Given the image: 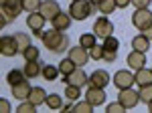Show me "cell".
Here are the masks:
<instances>
[{
  "instance_id": "6da1fadb",
  "label": "cell",
  "mask_w": 152,
  "mask_h": 113,
  "mask_svg": "<svg viewBox=\"0 0 152 113\" xmlns=\"http://www.w3.org/2000/svg\"><path fill=\"white\" fill-rule=\"evenodd\" d=\"M41 41H43L45 49H47V51H51V53H59V55H61L63 51L71 49L67 34H63L61 30H57V28L45 30V33H43V36H41Z\"/></svg>"
},
{
  "instance_id": "7a4b0ae2",
  "label": "cell",
  "mask_w": 152,
  "mask_h": 113,
  "mask_svg": "<svg viewBox=\"0 0 152 113\" xmlns=\"http://www.w3.org/2000/svg\"><path fill=\"white\" fill-rule=\"evenodd\" d=\"M94 10H97V6L91 0H71L69 14L73 16V20H85Z\"/></svg>"
},
{
  "instance_id": "3957f363",
  "label": "cell",
  "mask_w": 152,
  "mask_h": 113,
  "mask_svg": "<svg viewBox=\"0 0 152 113\" xmlns=\"http://www.w3.org/2000/svg\"><path fill=\"white\" fill-rule=\"evenodd\" d=\"M132 24L140 30V33H146L152 28V12L148 8H136V12L132 14Z\"/></svg>"
},
{
  "instance_id": "277c9868",
  "label": "cell",
  "mask_w": 152,
  "mask_h": 113,
  "mask_svg": "<svg viewBox=\"0 0 152 113\" xmlns=\"http://www.w3.org/2000/svg\"><path fill=\"white\" fill-rule=\"evenodd\" d=\"M91 30L95 33L97 38H102V41H104V38H107V36H112V34H114V22H112V20L104 14V16H99V18L95 20V24H94V28H91Z\"/></svg>"
},
{
  "instance_id": "5b68a950",
  "label": "cell",
  "mask_w": 152,
  "mask_h": 113,
  "mask_svg": "<svg viewBox=\"0 0 152 113\" xmlns=\"http://www.w3.org/2000/svg\"><path fill=\"white\" fill-rule=\"evenodd\" d=\"M118 101L122 103L126 109H134V107L140 103V93L134 91L132 87H128V89H120V93H118Z\"/></svg>"
},
{
  "instance_id": "8992f818",
  "label": "cell",
  "mask_w": 152,
  "mask_h": 113,
  "mask_svg": "<svg viewBox=\"0 0 152 113\" xmlns=\"http://www.w3.org/2000/svg\"><path fill=\"white\" fill-rule=\"evenodd\" d=\"M0 53L4 56H14L20 53V46H18V41H16V36H8V34H4L2 38H0Z\"/></svg>"
},
{
  "instance_id": "52a82bcc",
  "label": "cell",
  "mask_w": 152,
  "mask_h": 113,
  "mask_svg": "<svg viewBox=\"0 0 152 113\" xmlns=\"http://www.w3.org/2000/svg\"><path fill=\"white\" fill-rule=\"evenodd\" d=\"M112 81H114V85H116L118 89H128V87H132L136 83V75L126 71V69H122V71H118L116 75H114Z\"/></svg>"
},
{
  "instance_id": "ba28073f",
  "label": "cell",
  "mask_w": 152,
  "mask_h": 113,
  "mask_svg": "<svg viewBox=\"0 0 152 113\" xmlns=\"http://www.w3.org/2000/svg\"><path fill=\"white\" fill-rule=\"evenodd\" d=\"M63 81H65L67 85H75V87H85V85H89V75H87V73H85L81 67H77L75 71H73V73H71V75H67V77H65Z\"/></svg>"
},
{
  "instance_id": "9c48e42d",
  "label": "cell",
  "mask_w": 152,
  "mask_h": 113,
  "mask_svg": "<svg viewBox=\"0 0 152 113\" xmlns=\"http://www.w3.org/2000/svg\"><path fill=\"white\" fill-rule=\"evenodd\" d=\"M83 97L91 103L94 107H99V105H104V103H105V91L102 89V87H94V85H89Z\"/></svg>"
},
{
  "instance_id": "30bf717a",
  "label": "cell",
  "mask_w": 152,
  "mask_h": 113,
  "mask_svg": "<svg viewBox=\"0 0 152 113\" xmlns=\"http://www.w3.org/2000/svg\"><path fill=\"white\" fill-rule=\"evenodd\" d=\"M69 59L71 61H75V65L77 67H85L87 65V61H89V49H85V46H71L69 49Z\"/></svg>"
},
{
  "instance_id": "8fae6325",
  "label": "cell",
  "mask_w": 152,
  "mask_h": 113,
  "mask_svg": "<svg viewBox=\"0 0 152 113\" xmlns=\"http://www.w3.org/2000/svg\"><path fill=\"white\" fill-rule=\"evenodd\" d=\"M23 10H24L23 0H2V12H4L10 20H14Z\"/></svg>"
},
{
  "instance_id": "7c38bea8",
  "label": "cell",
  "mask_w": 152,
  "mask_h": 113,
  "mask_svg": "<svg viewBox=\"0 0 152 113\" xmlns=\"http://www.w3.org/2000/svg\"><path fill=\"white\" fill-rule=\"evenodd\" d=\"M89 85L105 89V87L110 85V73H107V71H104V69H97V71H94V73L89 75Z\"/></svg>"
},
{
  "instance_id": "4fadbf2b",
  "label": "cell",
  "mask_w": 152,
  "mask_h": 113,
  "mask_svg": "<svg viewBox=\"0 0 152 113\" xmlns=\"http://www.w3.org/2000/svg\"><path fill=\"white\" fill-rule=\"evenodd\" d=\"M126 63H128V67L134 69V71L146 67V53H140V51H134V49H132V53L126 56Z\"/></svg>"
},
{
  "instance_id": "5bb4252c",
  "label": "cell",
  "mask_w": 152,
  "mask_h": 113,
  "mask_svg": "<svg viewBox=\"0 0 152 113\" xmlns=\"http://www.w3.org/2000/svg\"><path fill=\"white\" fill-rule=\"evenodd\" d=\"M71 20H73V16H71L69 12H59L55 14L53 18H51V24H53V28H57V30H67L71 26Z\"/></svg>"
},
{
  "instance_id": "9a60e30c",
  "label": "cell",
  "mask_w": 152,
  "mask_h": 113,
  "mask_svg": "<svg viewBox=\"0 0 152 113\" xmlns=\"http://www.w3.org/2000/svg\"><path fill=\"white\" fill-rule=\"evenodd\" d=\"M45 14H41V12H28V16H26V26L35 33V30H43L45 28Z\"/></svg>"
},
{
  "instance_id": "2e32d148",
  "label": "cell",
  "mask_w": 152,
  "mask_h": 113,
  "mask_svg": "<svg viewBox=\"0 0 152 113\" xmlns=\"http://www.w3.org/2000/svg\"><path fill=\"white\" fill-rule=\"evenodd\" d=\"M12 89V97L14 99H18V101H24V99H28V93H31V85H28V81L24 79L20 83H16V85H10Z\"/></svg>"
},
{
  "instance_id": "e0dca14e",
  "label": "cell",
  "mask_w": 152,
  "mask_h": 113,
  "mask_svg": "<svg viewBox=\"0 0 152 113\" xmlns=\"http://www.w3.org/2000/svg\"><path fill=\"white\" fill-rule=\"evenodd\" d=\"M41 14H45V18L47 20H51L55 14H59L61 12V6H59L57 0H43V4H41Z\"/></svg>"
},
{
  "instance_id": "ac0fdd59",
  "label": "cell",
  "mask_w": 152,
  "mask_h": 113,
  "mask_svg": "<svg viewBox=\"0 0 152 113\" xmlns=\"http://www.w3.org/2000/svg\"><path fill=\"white\" fill-rule=\"evenodd\" d=\"M150 36L146 33H140V34H136L134 38H132V49L134 51H140V53H146L148 49H150Z\"/></svg>"
},
{
  "instance_id": "d6986e66",
  "label": "cell",
  "mask_w": 152,
  "mask_h": 113,
  "mask_svg": "<svg viewBox=\"0 0 152 113\" xmlns=\"http://www.w3.org/2000/svg\"><path fill=\"white\" fill-rule=\"evenodd\" d=\"M23 71H24V75H26L28 79H35L39 75H43V65H41L39 61H26Z\"/></svg>"
},
{
  "instance_id": "ffe728a7",
  "label": "cell",
  "mask_w": 152,
  "mask_h": 113,
  "mask_svg": "<svg viewBox=\"0 0 152 113\" xmlns=\"http://www.w3.org/2000/svg\"><path fill=\"white\" fill-rule=\"evenodd\" d=\"M47 95L49 93H45L43 87H33L31 93H28V101H33L37 107H39V105H43V103L47 101Z\"/></svg>"
},
{
  "instance_id": "44dd1931",
  "label": "cell",
  "mask_w": 152,
  "mask_h": 113,
  "mask_svg": "<svg viewBox=\"0 0 152 113\" xmlns=\"http://www.w3.org/2000/svg\"><path fill=\"white\" fill-rule=\"evenodd\" d=\"M134 75H136V83H138V87H144V85H150V83H152V69L142 67V69H138Z\"/></svg>"
},
{
  "instance_id": "7402d4cb",
  "label": "cell",
  "mask_w": 152,
  "mask_h": 113,
  "mask_svg": "<svg viewBox=\"0 0 152 113\" xmlns=\"http://www.w3.org/2000/svg\"><path fill=\"white\" fill-rule=\"evenodd\" d=\"M59 75H61L59 65H43V77H45V81H57Z\"/></svg>"
},
{
  "instance_id": "603a6c76",
  "label": "cell",
  "mask_w": 152,
  "mask_h": 113,
  "mask_svg": "<svg viewBox=\"0 0 152 113\" xmlns=\"http://www.w3.org/2000/svg\"><path fill=\"white\" fill-rule=\"evenodd\" d=\"M45 105H47L49 109L57 111V109H63V99H61V95H57V93H49Z\"/></svg>"
},
{
  "instance_id": "cb8c5ba5",
  "label": "cell",
  "mask_w": 152,
  "mask_h": 113,
  "mask_svg": "<svg viewBox=\"0 0 152 113\" xmlns=\"http://www.w3.org/2000/svg\"><path fill=\"white\" fill-rule=\"evenodd\" d=\"M95 6H97V10L102 12V14H105V16H107V14H112V12L118 8L116 0H99Z\"/></svg>"
},
{
  "instance_id": "d4e9b609",
  "label": "cell",
  "mask_w": 152,
  "mask_h": 113,
  "mask_svg": "<svg viewBox=\"0 0 152 113\" xmlns=\"http://www.w3.org/2000/svg\"><path fill=\"white\" fill-rule=\"evenodd\" d=\"M75 69H77L75 61H71L69 56H67V59H61V63H59V71H61V75H63V77L71 75V73H73Z\"/></svg>"
},
{
  "instance_id": "484cf974",
  "label": "cell",
  "mask_w": 152,
  "mask_h": 113,
  "mask_svg": "<svg viewBox=\"0 0 152 113\" xmlns=\"http://www.w3.org/2000/svg\"><path fill=\"white\" fill-rule=\"evenodd\" d=\"M24 79H28V77L24 75L23 69H12L10 73L6 75V81H8V85H16V83H20V81H24Z\"/></svg>"
},
{
  "instance_id": "4316f807",
  "label": "cell",
  "mask_w": 152,
  "mask_h": 113,
  "mask_svg": "<svg viewBox=\"0 0 152 113\" xmlns=\"http://www.w3.org/2000/svg\"><path fill=\"white\" fill-rule=\"evenodd\" d=\"M79 45L85 46V49H91L94 45H97V36H95V33H85L79 36Z\"/></svg>"
},
{
  "instance_id": "83f0119b",
  "label": "cell",
  "mask_w": 152,
  "mask_h": 113,
  "mask_svg": "<svg viewBox=\"0 0 152 113\" xmlns=\"http://www.w3.org/2000/svg\"><path fill=\"white\" fill-rule=\"evenodd\" d=\"M63 95H65L67 99H71V101H79V97H81V87H75V85H67Z\"/></svg>"
},
{
  "instance_id": "f1b7e54d",
  "label": "cell",
  "mask_w": 152,
  "mask_h": 113,
  "mask_svg": "<svg viewBox=\"0 0 152 113\" xmlns=\"http://www.w3.org/2000/svg\"><path fill=\"white\" fill-rule=\"evenodd\" d=\"M20 55L24 56V61H39V55H41V53H39V49H37V46L28 45Z\"/></svg>"
},
{
  "instance_id": "f546056e",
  "label": "cell",
  "mask_w": 152,
  "mask_h": 113,
  "mask_svg": "<svg viewBox=\"0 0 152 113\" xmlns=\"http://www.w3.org/2000/svg\"><path fill=\"white\" fill-rule=\"evenodd\" d=\"M104 51H105L104 45H94L89 49V59L91 61H104Z\"/></svg>"
},
{
  "instance_id": "4dcf8cb0",
  "label": "cell",
  "mask_w": 152,
  "mask_h": 113,
  "mask_svg": "<svg viewBox=\"0 0 152 113\" xmlns=\"http://www.w3.org/2000/svg\"><path fill=\"white\" fill-rule=\"evenodd\" d=\"M73 111L75 113H89V111H94V105L87 101H75V105H73Z\"/></svg>"
},
{
  "instance_id": "1f68e13d",
  "label": "cell",
  "mask_w": 152,
  "mask_h": 113,
  "mask_svg": "<svg viewBox=\"0 0 152 113\" xmlns=\"http://www.w3.org/2000/svg\"><path fill=\"white\" fill-rule=\"evenodd\" d=\"M138 93H140V101L148 105V103L152 101V83H150V85H144V87H140V89H138Z\"/></svg>"
},
{
  "instance_id": "d6a6232c",
  "label": "cell",
  "mask_w": 152,
  "mask_h": 113,
  "mask_svg": "<svg viewBox=\"0 0 152 113\" xmlns=\"http://www.w3.org/2000/svg\"><path fill=\"white\" fill-rule=\"evenodd\" d=\"M41 4H43V0H23L24 12H37V10H41Z\"/></svg>"
},
{
  "instance_id": "836d02e7",
  "label": "cell",
  "mask_w": 152,
  "mask_h": 113,
  "mask_svg": "<svg viewBox=\"0 0 152 113\" xmlns=\"http://www.w3.org/2000/svg\"><path fill=\"white\" fill-rule=\"evenodd\" d=\"M16 111H18V113H35L37 111V105L33 101H28V99H26V101H23L18 107H16Z\"/></svg>"
},
{
  "instance_id": "e575fe53",
  "label": "cell",
  "mask_w": 152,
  "mask_h": 113,
  "mask_svg": "<svg viewBox=\"0 0 152 113\" xmlns=\"http://www.w3.org/2000/svg\"><path fill=\"white\" fill-rule=\"evenodd\" d=\"M14 36H16V41H18L20 53H23V51H24V49H26L28 45H33V43H31V38H28V34H24V33H16Z\"/></svg>"
},
{
  "instance_id": "d590c367",
  "label": "cell",
  "mask_w": 152,
  "mask_h": 113,
  "mask_svg": "<svg viewBox=\"0 0 152 113\" xmlns=\"http://www.w3.org/2000/svg\"><path fill=\"white\" fill-rule=\"evenodd\" d=\"M104 46L107 49V51H118V49H120V41H118L116 36L112 34V36L104 38Z\"/></svg>"
},
{
  "instance_id": "8d00e7d4",
  "label": "cell",
  "mask_w": 152,
  "mask_h": 113,
  "mask_svg": "<svg viewBox=\"0 0 152 113\" xmlns=\"http://www.w3.org/2000/svg\"><path fill=\"white\" fill-rule=\"evenodd\" d=\"M105 111H110V113H122V111H126V107H124L120 101H116V103H110V105L105 107Z\"/></svg>"
},
{
  "instance_id": "74e56055",
  "label": "cell",
  "mask_w": 152,
  "mask_h": 113,
  "mask_svg": "<svg viewBox=\"0 0 152 113\" xmlns=\"http://www.w3.org/2000/svg\"><path fill=\"white\" fill-rule=\"evenodd\" d=\"M116 59H118V51H107V49L104 51V61L105 63H114Z\"/></svg>"
},
{
  "instance_id": "f35d334b",
  "label": "cell",
  "mask_w": 152,
  "mask_h": 113,
  "mask_svg": "<svg viewBox=\"0 0 152 113\" xmlns=\"http://www.w3.org/2000/svg\"><path fill=\"white\" fill-rule=\"evenodd\" d=\"M150 2H152V0H132V4H134L136 8H148Z\"/></svg>"
},
{
  "instance_id": "ab89813d",
  "label": "cell",
  "mask_w": 152,
  "mask_h": 113,
  "mask_svg": "<svg viewBox=\"0 0 152 113\" xmlns=\"http://www.w3.org/2000/svg\"><path fill=\"white\" fill-rule=\"evenodd\" d=\"M0 111H2V113H8V111H10V101H8V99H4V97L0 99Z\"/></svg>"
},
{
  "instance_id": "60d3db41",
  "label": "cell",
  "mask_w": 152,
  "mask_h": 113,
  "mask_svg": "<svg viewBox=\"0 0 152 113\" xmlns=\"http://www.w3.org/2000/svg\"><path fill=\"white\" fill-rule=\"evenodd\" d=\"M118 8H128L130 4H132V0H116Z\"/></svg>"
},
{
  "instance_id": "b9f144b4",
  "label": "cell",
  "mask_w": 152,
  "mask_h": 113,
  "mask_svg": "<svg viewBox=\"0 0 152 113\" xmlns=\"http://www.w3.org/2000/svg\"><path fill=\"white\" fill-rule=\"evenodd\" d=\"M73 105H75V101L69 99V103H63V111H73Z\"/></svg>"
},
{
  "instance_id": "7bdbcfd3",
  "label": "cell",
  "mask_w": 152,
  "mask_h": 113,
  "mask_svg": "<svg viewBox=\"0 0 152 113\" xmlns=\"http://www.w3.org/2000/svg\"><path fill=\"white\" fill-rule=\"evenodd\" d=\"M8 20H10V18L2 12V16H0V26H6V24H8Z\"/></svg>"
},
{
  "instance_id": "ee69618b",
  "label": "cell",
  "mask_w": 152,
  "mask_h": 113,
  "mask_svg": "<svg viewBox=\"0 0 152 113\" xmlns=\"http://www.w3.org/2000/svg\"><path fill=\"white\" fill-rule=\"evenodd\" d=\"M146 34L150 36V41H152V28H150V30H146Z\"/></svg>"
},
{
  "instance_id": "f6af8a7d",
  "label": "cell",
  "mask_w": 152,
  "mask_h": 113,
  "mask_svg": "<svg viewBox=\"0 0 152 113\" xmlns=\"http://www.w3.org/2000/svg\"><path fill=\"white\" fill-rule=\"evenodd\" d=\"M148 109H150V111H152V101H150V103H148Z\"/></svg>"
},
{
  "instance_id": "bcb514c9",
  "label": "cell",
  "mask_w": 152,
  "mask_h": 113,
  "mask_svg": "<svg viewBox=\"0 0 152 113\" xmlns=\"http://www.w3.org/2000/svg\"><path fill=\"white\" fill-rule=\"evenodd\" d=\"M91 2H94V4H97V2H99V0H91Z\"/></svg>"
}]
</instances>
